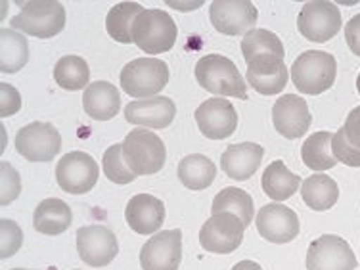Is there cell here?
<instances>
[{
	"label": "cell",
	"instance_id": "1",
	"mask_svg": "<svg viewBox=\"0 0 360 270\" xmlns=\"http://www.w3.org/2000/svg\"><path fill=\"white\" fill-rule=\"evenodd\" d=\"M195 81L201 89L219 98L234 96L248 100V84L236 63L226 56L209 54L200 58V62L195 63Z\"/></svg>",
	"mask_w": 360,
	"mask_h": 270
},
{
	"label": "cell",
	"instance_id": "2",
	"mask_svg": "<svg viewBox=\"0 0 360 270\" xmlns=\"http://www.w3.org/2000/svg\"><path fill=\"white\" fill-rule=\"evenodd\" d=\"M291 83L303 94H322L335 83L338 62L332 54L322 50H309L299 56L291 65Z\"/></svg>",
	"mask_w": 360,
	"mask_h": 270
},
{
	"label": "cell",
	"instance_id": "3",
	"mask_svg": "<svg viewBox=\"0 0 360 270\" xmlns=\"http://www.w3.org/2000/svg\"><path fill=\"white\" fill-rule=\"evenodd\" d=\"M179 29L165 10L150 8L136 15L132 25V42L150 56L163 54L173 49Z\"/></svg>",
	"mask_w": 360,
	"mask_h": 270
},
{
	"label": "cell",
	"instance_id": "4",
	"mask_svg": "<svg viewBox=\"0 0 360 270\" xmlns=\"http://www.w3.org/2000/svg\"><path fill=\"white\" fill-rule=\"evenodd\" d=\"M20 6L21 12L12 18L10 25L23 35L50 39L65 27V10L56 0H29Z\"/></svg>",
	"mask_w": 360,
	"mask_h": 270
},
{
	"label": "cell",
	"instance_id": "5",
	"mask_svg": "<svg viewBox=\"0 0 360 270\" xmlns=\"http://www.w3.org/2000/svg\"><path fill=\"white\" fill-rule=\"evenodd\" d=\"M123 160L136 176L160 173L167 160L163 140L148 129H132L123 140Z\"/></svg>",
	"mask_w": 360,
	"mask_h": 270
},
{
	"label": "cell",
	"instance_id": "6",
	"mask_svg": "<svg viewBox=\"0 0 360 270\" xmlns=\"http://www.w3.org/2000/svg\"><path fill=\"white\" fill-rule=\"evenodd\" d=\"M121 89L136 100L160 96L169 83V65L160 58H139L123 68L119 77Z\"/></svg>",
	"mask_w": 360,
	"mask_h": 270
},
{
	"label": "cell",
	"instance_id": "7",
	"mask_svg": "<svg viewBox=\"0 0 360 270\" xmlns=\"http://www.w3.org/2000/svg\"><path fill=\"white\" fill-rule=\"evenodd\" d=\"M341 12L328 0H312L301 8L297 18L299 33L311 42H328L341 31Z\"/></svg>",
	"mask_w": 360,
	"mask_h": 270
},
{
	"label": "cell",
	"instance_id": "8",
	"mask_svg": "<svg viewBox=\"0 0 360 270\" xmlns=\"http://www.w3.org/2000/svg\"><path fill=\"white\" fill-rule=\"evenodd\" d=\"M15 150L27 161L49 163L62 150V136L52 123L35 121L20 129L15 136Z\"/></svg>",
	"mask_w": 360,
	"mask_h": 270
},
{
	"label": "cell",
	"instance_id": "9",
	"mask_svg": "<svg viewBox=\"0 0 360 270\" xmlns=\"http://www.w3.org/2000/svg\"><path fill=\"white\" fill-rule=\"evenodd\" d=\"M98 174H100L98 163L92 155L84 152L68 153L56 165L58 186L62 188L63 192L73 195L89 194L90 190L96 186Z\"/></svg>",
	"mask_w": 360,
	"mask_h": 270
},
{
	"label": "cell",
	"instance_id": "10",
	"mask_svg": "<svg viewBox=\"0 0 360 270\" xmlns=\"http://www.w3.org/2000/svg\"><path fill=\"white\" fill-rule=\"evenodd\" d=\"M243 222L232 213H217L200 230L201 248L209 253L229 255L243 242Z\"/></svg>",
	"mask_w": 360,
	"mask_h": 270
},
{
	"label": "cell",
	"instance_id": "11",
	"mask_svg": "<svg viewBox=\"0 0 360 270\" xmlns=\"http://www.w3.org/2000/svg\"><path fill=\"white\" fill-rule=\"evenodd\" d=\"M209 18L222 35H248L255 29L257 8L250 0H215L209 6Z\"/></svg>",
	"mask_w": 360,
	"mask_h": 270
},
{
	"label": "cell",
	"instance_id": "12",
	"mask_svg": "<svg viewBox=\"0 0 360 270\" xmlns=\"http://www.w3.org/2000/svg\"><path fill=\"white\" fill-rule=\"evenodd\" d=\"M285 56L259 54L243 58L248 63V83L263 96L280 94L288 84L290 70L284 63Z\"/></svg>",
	"mask_w": 360,
	"mask_h": 270
},
{
	"label": "cell",
	"instance_id": "13",
	"mask_svg": "<svg viewBox=\"0 0 360 270\" xmlns=\"http://www.w3.org/2000/svg\"><path fill=\"white\" fill-rule=\"evenodd\" d=\"M356 264L351 245L340 236H320L307 251V270H356Z\"/></svg>",
	"mask_w": 360,
	"mask_h": 270
},
{
	"label": "cell",
	"instance_id": "14",
	"mask_svg": "<svg viewBox=\"0 0 360 270\" xmlns=\"http://www.w3.org/2000/svg\"><path fill=\"white\" fill-rule=\"evenodd\" d=\"M77 253L89 266H108L119 253L117 238L102 224L83 226L77 230Z\"/></svg>",
	"mask_w": 360,
	"mask_h": 270
},
{
	"label": "cell",
	"instance_id": "15",
	"mask_svg": "<svg viewBox=\"0 0 360 270\" xmlns=\"http://www.w3.org/2000/svg\"><path fill=\"white\" fill-rule=\"evenodd\" d=\"M182 259V232L163 230L152 236L140 250L142 270H179Z\"/></svg>",
	"mask_w": 360,
	"mask_h": 270
},
{
	"label": "cell",
	"instance_id": "16",
	"mask_svg": "<svg viewBox=\"0 0 360 270\" xmlns=\"http://www.w3.org/2000/svg\"><path fill=\"white\" fill-rule=\"evenodd\" d=\"M198 129L211 140H224L232 136L238 127V113L234 105L224 98H209L194 113Z\"/></svg>",
	"mask_w": 360,
	"mask_h": 270
},
{
	"label": "cell",
	"instance_id": "17",
	"mask_svg": "<svg viewBox=\"0 0 360 270\" xmlns=\"http://www.w3.org/2000/svg\"><path fill=\"white\" fill-rule=\"evenodd\" d=\"M257 230L270 243H290L299 236L301 224L295 211L282 203H269L257 213Z\"/></svg>",
	"mask_w": 360,
	"mask_h": 270
},
{
	"label": "cell",
	"instance_id": "18",
	"mask_svg": "<svg viewBox=\"0 0 360 270\" xmlns=\"http://www.w3.org/2000/svg\"><path fill=\"white\" fill-rule=\"evenodd\" d=\"M272 123L276 132L284 139L297 140L311 129L312 117L309 105L301 96L295 94H284L278 98L272 108Z\"/></svg>",
	"mask_w": 360,
	"mask_h": 270
},
{
	"label": "cell",
	"instance_id": "19",
	"mask_svg": "<svg viewBox=\"0 0 360 270\" xmlns=\"http://www.w3.org/2000/svg\"><path fill=\"white\" fill-rule=\"evenodd\" d=\"M176 105L171 98L153 96L129 102L125 108V119L131 125L142 129H167L174 121Z\"/></svg>",
	"mask_w": 360,
	"mask_h": 270
},
{
	"label": "cell",
	"instance_id": "20",
	"mask_svg": "<svg viewBox=\"0 0 360 270\" xmlns=\"http://www.w3.org/2000/svg\"><path fill=\"white\" fill-rule=\"evenodd\" d=\"M125 219L136 234H153L165 221V205L155 195L136 194L127 203Z\"/></svg>",
	"mask_w": 360,
	"mask_h": 270
},
{
	"label": "cell",
	"instance_id": "21",
	"mask_svg": "<svg viewBox=\"0 0 360 270\" xmlns=\"http://www.w3.org/2000/svg\"><path fill=\"white\" fill-rule=\"evenodd\" d=\"M264 150L255 142H242L230 144L221 155V167L229 179L243 182L257 173V169L263 161Z\"/></svg>",
	"mask_w": 360,
	"mask_h": 270
},
{
	"label": "cell",
	"instance_id": "22",
	"mask_svg": "<svg viewBox=\"0 0 360 270\" xmlns=\"http://www.w3.org/2000/svg\"><path fill=\"white\" fill-rule=\"evenodd\" d=\"M83 108L86 115L94 121H110L119 113L121 108V96L117 86H113L108 81H96L90 83L84 89Z\"/></svg>",
	"mask_w": 360,
	"mask_h": 270
},
{
	"label": "cell",
	"instance_id": "23",
	"mask_svg": "<svg viewBox=\"0 0 360 270\" xmlns=\"http://www.w3.org/2000/svg\"><path fill=\"white\" fill-rule=\"evenodd\" d=\"M73 213L70 205L60 198H49L41 201L33 215V226L44 236H60L71 226Z\"/></svg>",
	"mask_w": 360,
	"mask_h": 270
},
{
	"label": "cell",
	"instance_id": "24",
	"mask_svg": "<svg viewBox=\"0 0 360 270\" xmlns=\"http://www.w3.org/2000/svg\"><path fill=\"white\" fill-rule=\"evenodd\" d=\"M301 198L312 211H328L340 200V186L328 174H312L303 180Z\"/></svg>",
	"mask_w": 360,
	"mask_h": 270
},
{
	"label": "cell",
	"instance_id": "25",
	"mask_svg": "<svg viewBox=\"0 0 360 270\" xmlns=\"http://www.w3.org/2000/svg\"><path fill=\"white\" fill-rule=\"evenodd\" d=\"M299 182H301V179L297 174L291 173L284 161L280 160L272 161L263 173L264 194L274 201L290 200L291 195L299 190Z\"/></svg>",
	"mask_w": 360,
	"mask_h": 270
},
{
	"label": "cell",
	"instance_id": "26",
	"mask_svg": "<svg viewBox=\"0 0 360 270\" xmlns=\"http://www.w3.org/2000/svg\"><path fill=\"white\" fill-rule=\"evenodd\" d=\"M217 176V167L207 155L192 153L179 163V179L190 190H205L213 184Z\"/></svg>",
	"mask_w": 360,
	"mask_h": 270
},
{
	"label": "cell",
	"instance_id": "27",
	"mask_svg": "<svg viewBox=\"0 0 360 270\" xmlns=\"http://www.w3.org/2000/svg\"><path fill=\"white\" fill-rule=\"evenodd\" d=\"M29 60L27 39L15 29H0V71L18 73Z\"/></svg>",
	"mask_w": 360,
	"mask_h": 270
},
{
	"label": "cell",
	"instance_id": "28",
	"mask_svg": "<svg viewBox=\"0 0 360 270\" xmlns=\"http://www.w3.org/2000/svg\"><path fill=\"white\" fill-rule=\"evenodd\" d=\"M332 139L328 131H320L311 134L301 146V160L311 171H330L338 165L332 152Z\"/></svg>",
	"mask_w": 360,
	"mask_h": 270
},
{
	"label": "cell",
	"instance_id": "29",
	"mask_svg": "<svg viewBox=\"0 0 360 270\" xmlns=\"http://www.w3.org/2000/svg\"><path fill=\"white\" fill-rule=\"evenodd\" d=\"M211 213H232L243 222V226H250L253 221V198L240 188H222L213 200Z\"/></svg>",
	"mask_w": 360,
	"mask_h": 270
},
{
	"label": "cell",
	"instance_id": "30",
	"mask_svg": "<svg viewBox=\"0 0 360 270\" xmlns=\"http://www.w3.org/2000/svg\"><path fill=\"white\" fill-rule=\"evenodd\" d=\"M144 8L136 4V2H119L111 8L105 18V29L108 35L113 41L121 42V44H129L132 42V25L136 15L142 14Z\"/></svg>",
	"mask_w": 360,
	"mask_h": 270
},
{
	"label": "cell",
	"instance_id": "31",
	"mask_svg": "<svg viewBox=\"0 0 360 270\" xmlns=\"http://www.w3.org/2000/svg\"><path fill=\"white\" fill-rule=\"evenodd\" d=\"M54 79L63 90H83L89 86V63L81 56H63L54 65Z\"/></svg>",
	"mask_w": 360,
	"mask_h": 270
},
{
	"label": "cell",
	"instance_id": "32",
	"mask_svg": "<svg viewBox=\"0 0 360 270\" xmlns=\"http://www.w3.org/2000/svg\"><path fill=\"white\" fill-rule=\"evenodd\" d=\"M242 54L243 58L259 54H278L285 56L284 44L272 31L266 29H253L242 41Z\"/></svg>",
	"mask_w": 360,
	"mask_h": 270
},
{
	"label": "cell",
	"instance_id": "33",
	"mask_svg": "<svg viewBox=\"0 0 360 270\" xmlns=\"http://www.w3.org/2000/svg\"><path fill=\"white\" fill-rule=\"evenodd\" d=\"M102 169H104L105 179H110L115 184H131L136 179L123 160V144H113L105 150L102 158Z\"/></svg>",
	"mask_w": 360,
	"mask_h": 270
},
{
	"label": "cell",
	"instance_id": "34",
	"mask_svg": "<svg viewBox=\"0 0 360 270\" xmlns=\"http://www.w3.org/2000/svg\"><path fill=\"white\" fill-rule=\"evenodd\" d=\"M0 205L6 207L21 194V179L20 173L8 161L0 163Z\"/></svg>",
	"mask_w": 360,
	"mask_h": 270
},
{
	"label": "cell",
	"instance_id": "35",
	"mask_svg": "<svg viewBox=\"0 0 360 270\" xmlns=\"http://www.w3.org/2000/svg\"><path fill=\"white\" fill-rule=\"evenodd\" d=\"M21 243H23V232L20 224L10 219H2L0 221V257L10 259L20 251Z\"/></svg>",
	"mask_w": 360,
	"mask_h": 270
},
{
	"label": "cell",
	"instance_id": "36",
	"mask_svg": "<svg viewBox=\"0 0 360 270\" xmlns=\"http://www.w3.org/2000/svg\"><path fill=\"white\" fill-rule=\"evenodd\" d=\"M333 158L347 167H360V150L354 148L345 136V129L341 127L340 131L333 134L332 139Z\"/></svg>",
	"mask_w": 360,
	"mask_h": 270
},
{
	"label": "cell",
	"instance_id": "37",
	"mask_svg": "<svg viewBox=\"0 0 360 270\" xmlns=\"http://www.w3.org/2000/svg\"><path fill=\"white\" fill-rule=\"evenodd\" d=\"M21 110L20 92L8 83H0V117H10Z\"/></svg>",
	"mask_w": 360,
	"mask_h": 270
},
{
	"label": "cell",
	"instance_id": "38",
	"mask_svg": "<svg viewBox=\"0 0 360 270\" xmlns=\"http://www.w3.org/2000/svg\"><path fill=\"white\" fill-rule=\"evenodd\" d=\"M345 41L354 56L360 58V14L353 15L345 25Z\"/></svg>",
	"mask_w": 360,
	"mask_h": 270
},
{
	"label": "cell",
	"instance_id": "39",
	"mask_svg": "<svg viewBox=\"0 0 360 270\" xmlns=\"http://www.w3.org/2000/svg\"><path fill=\"white\" fill-rule=\"evenodd\" d=\"M343 129H345L347 140H349L354 148H359L360 150V105H356V108L349 113V117H347Z\"/></svg>",
	"mask_w": 360,
	"mask_h": 270
},
{
	"label": "cell",
	"instance_id": "40",
	"mask_svg": "<svg viewBox=\"0 0 360 270\" xmlns=\"http://www.w3.org/2000/svg\"><path fill=\"white\" fill-rule=\"evenodd\" d=\"M232 270H263V269H261V264L253 263V261H240L238 264H234V269Z\"/></svg>",
	"mask_w": 360,
	"mask_h": 270
},
{
	"label": "cell",
	"instance_id": "41",
	"mask_svg": "<svg viewBox=\"0 0 360 270\" xmlns=\"http://www.w3.org/2000/svg\"><path fill=\"white\" fill-rule=\"evenodd\" d=\"M356 90H359V94H360V73H359V79H356Z\"/></svg>",
	"mask_w": 360,
	"mask_h": 270
},
{
	"label": "cell",
	"instance_id": "42",
	"mask_svg": "<svg viewBox=\"0 0 360 270\" xmlns=\"http://www.w3.org/2000/svg\"><path fill=\"white\" fill-rule=\"evenodd\" d=\"M14 270H25V269H14Z\"/></svg>",
	"mask_w": 360,
	"mask_h": 270
}]
</instances>
